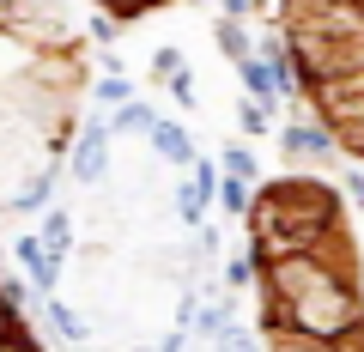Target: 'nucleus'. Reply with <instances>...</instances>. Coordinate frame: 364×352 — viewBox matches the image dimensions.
I'll use <instances>...</instances> for the list:
<instances>
[{
    "label": "nucleus",
    "instance_id": "nucleus-1",
    "mask_svg": "<svg viewBox=\"0 0 364 352\" xmlns=\"http://www.w3.org/2000/svg\"><path fill=\"white\" fill-rule=\"evenodd\" d=\"M286 37L310 104L364 158V0H286Z\"/></svg>",
    "mask_w": 364,
    "mask_h": 352
},
{
    "label": "nucleus",
    "instance_id": "nucleus-2",
    "mask_svg": "<svg viewBox=\"0 0 364 352\" xmlns=\"http://www.w3.org/2000/svg\"><path fill=\"white\" fill-rule=\"evenodd\" d=\"M97 6H109L116 18H134V13H152V6H164V0H97Z\"/></svg>",
    "mask_w": 364,
    "mask_h": 352
}]
</instances>
